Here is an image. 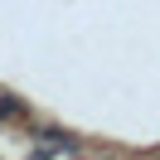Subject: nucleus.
Masks as SVG:
<instances>
[{"mask_svg": "<svg viewBox=\"0 0 160 160\" xmlns=\"http://www.w3.org/2000/svg\"><path fill=\"white\" fill-rule=\"evenodd\" d=\"M78 150V136H68V131H53V126H44V131H34V155H73Z\"/></svg>", "mask_w": 160, "mask_h": 160, "instance_id": "1", "label": "nucleus"}, {"mask_svg": "<svg viewBox=\"0 0 160 160\" xmlns=\"http://www.w3.org/2000/svg\"><path fill=\"white\" fill-rule=\"evenodd\" d=\"M20 112H24V107H20L15 97H0V117H20Z\"/></svg>", "mask_w": 160, "mask_h": 160, "instance_id": "2", "label": "nucleus"}]
</instances>
